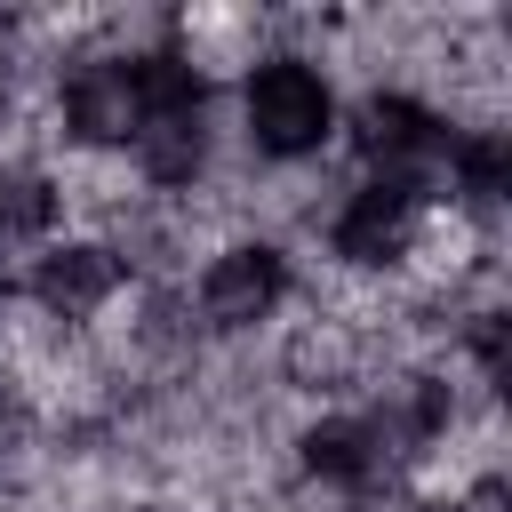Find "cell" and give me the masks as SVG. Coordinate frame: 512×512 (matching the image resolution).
I'll list each match as a JSON object with an SVG mask.
<instances>
[{"mask_svg":"<svg viewBox=\"0 0 512 512\" xmlns=\"http://www.w3.org/2000/svg\"><path fill=\"white\" fill-rule=\"evenodd\" d=\"M224 120L248 168H312V160H336L344 80L304 48H264L224 80Z\"/></svg>","mask_w":512,"mask_h":512,"instance_id":"obj_1","label":"cell"},{"mask_svg":"<svg viewBox=\"0 0 512 512\" xmlns=\"http://www.w3.org/2000/svg\"><path fill=\"white\" fill-rule=\"evenodd\" d=\"M296 288H304V264H296V248L272 240V232H224V240L184 272L192 328H200V344H216V352L264 344V336L296 312Z\"/></svg>","mask_w":512,"mask_h":512,"instance_id":"obj_2","label":"cell"},{"mask_svg":"<svg viewBox=\"0 0 512 512\" xmlns=\"http://www.w3.org/2000/svg\"><path fill=\"white\" fill-rule=\"evenodd\" d=\"M128 288H136L128 264H120L104 240H88V232H48V240H32V248L16 256V272H8V296H16L24 312H40L48 328H64V336H96Z\"/></svg>","mask_w":512,"mask_h":512,"instance_id":"obj_3","label":"cell"},{"mask_svg":"<svg viewBox=\"0 0 512 512\" xmlns=\"http://www.w3.org/2000/svg\"><path fill=\"white\" fill-rule=\"evenodd\" d=\"M432 512H512V496H504V472H472V480L440 488V496H432Z\"/></svg>","mask_w":512,"mask_h":512,"instance_id":"obj_4","label":"cell"},{"mask_svg":"<svg viewBox=\"0 0 512 512\" xmlns=\"http://www.w3.org/2000/svg\"><path fill=\"white\" fill-rule=\"evenodd\" d=\"M344 512H432V496H424L416 480H384V488H368V496H352Z\"/></svg>","mask_w":512,"mask_h":512,"instance_id":"obj_5","label":"cell"},{"mask_svg":"<svg viewBox=\"0 0 512 512\" xmlns=\"http://www.w3.org/2000/svg\"><path fill=\"white\" fill-rule=\"evenodd\" d=\"M168 512H176V504H168Z\"/></svg>","mask_w":512,"mask_h":512,"instance_id":"obj_6","label":"cell"}]
</instances>
